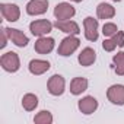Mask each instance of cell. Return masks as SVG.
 Masks as SVG:
<instances>
[{"label": "cell", "mask_w": 124, "mask_h": 124, "mask_svg": "<svg viewBox=\"0 0 124 124\" xmlns=\"http://www.w3.org/2000/svg\"><path fill=\"white\" fill-rule=\"evenodd\" d=\"M79 45H80V39L76 35H67L66 38L61 39L57 53L61 57H69L79 48Z\"/></svg>", "instance_id": "obj_1"}, {"label": "cell", "mask_w": 124, "mask_h": 124, "mask_svg": "<svg viewBox=\"0 0 124 124\" xmlns=\"http://www.w3.org/2000/svg\"><path fill=\"white\" fill-rule=\"evenodd\" d=\"M0 66L9 73H15L21 69V60L15 51H8L0 57Z\"/></svg>", "instance_id": "obj_2"}, {"label": "cell", "mask_w": 124, "mask_h": 124, "mask_svg": "<svg viewBox=\"0 0 124 124\" xmlns=\"http://www.w3.org/2000/svg\"><path fill=\"white\" fill-rule=\"evenodd\" d=\"M47 89L53 96H60L63 95L64 89H66V80L61 75H53L48 82H47Z\"/></svg>", "instance_id": "obj_3"}, {"label": "cell", "mask_w": 124, "mask_h": 124, "mask_svg": "<svg viewBox=\"0 0 124 124\" xmlns=\"http://www.w3.org/2000/svg\"><path fill=\"white\" fill-rule=\"evenodd\" d=\"M53 26L54 25L50 21H47V19H37V21H34V22L29 23V31H31L32 35H35V37L39 38V37L48 35L51 32Z\"/></svg>", "instance_id": "obj_4"}, {"label": "cell", "mask_w": 124, "mask_h": 124, "mask_svg": "<svg viewBox=\"0 0 124 124\" xmlns=\"http://www.w3.org/2000/svg\"><path fill=\"white\" fill-rule=\"evenodd\" d=\"M75 15H76V9L67 2H61L54 8V16L57 21H69Z\"/></svg>", "instance_id": "obj_5"}, {"label": "cell", "mask_w": 124, "mask_h": 124, "mask_svg": "<svg viewBox=\"0 0 124 124\" xmlns=\"http://www.w3.org/2000/svg\"><path fill=\"white\" fill-rule=\"evenodd\" d=\"M83 28H85V38L88 41H96L98 37H99V23H98V19H93L91 16L85 18L83 19Z\"/></svg>", "instance_id": "obj_6"}, {"label": "cell", "mask_w": 124, "mask_h": 124, "mask_svg": "<svg viewBox=\"0 0 124 124\" xmlns=\"http://www.w3.org/2000/svg\"><path fill=\"white\" fill-rule=\"evenodd\" d=\"M107 98L114 105H124V85H111L107 91Z\"/></svg>", "instance_id": "obj_7"}, {"label": "cell", "mask_w": 124, "mask_h": 124, "mask_svg": "<svg viewBox=\"0 0 124 124\" xmlns=\"http://www.w3.org/2000/svg\"><path fill=\"white\" fill-rule=\"evenodd\" d=\"M0 12H2V16L8 22H16L21 18L19 6L12 5V3H2V5H0Z\"/></svg>", "instance_id": "obj_8"}, {"label": "cell", "mask_w": 124, "mask_h": 124, "mask_svg": "<svg viewBox=\"0 0 124 124\" xmlns=\"http://www.w3.org/2000/svg\"><path fill=\"white\" fill-rule=\"evenodd\" d=\"M48 9V0H29L26 5V13L29 16L44 15Z\"/></svg>", "instance_id": "obj_9"}, {"label": "cell", "mask_w": 124, "mask_h": 124, "mask_svg": "<svg viewBox=\"0 0 124 124\" xmlns=\"http://www.w3.org/2000/svg\"><path fill=\"white\" fill-rule=\"evenodd\" d=\"M54 45H55L54 38L45 35V37H39V38L35 41L34 50H35L38 54H50V53L54 50Z\"/></svg>", "instance_id": "obj_10"}, {"label": "cell", "mask_w": 124, "mask_h": 124, "mask_svg": "<svg viewBox=\"0 0 124 124\" xmlns=\"http://www.w3.org/2000/svg\"><path fill=\"white\" fill-rule=\"evenodd\" d=\"M78 108H79V111L82 114L91 115V114H93L98 109V101L93 96H85V98H82L78 102Z\"/></svg>", "instance_id": "obj_11"}, {"label": "cell", "mask_w": 124, "mask_h": 124, "mask_svg": "<svg viewBox=\"0 0 124 124\" xmlns=\"http://www.w3.org/2000/svg\"><path fill=\"white\" fill-rule=\"evenodd\" d=\"M6 29V32H8V35H9V39L16 45V47H21V48H23V47H26L28 45V42H29V38L22 32V31H19V29H15V28H5Z\"/></svg>", "instance_id": "obj_12"}, {"label": "cell", "mask_w": 124, "mask_h": 124, "mask_svg": "<svg viewBox=\"0 0 124 124\" xmlns=\"http://www.w3.org/2000/svg\"><path fill=\"white\" fill-rule=\"evenodd\" d=\"M54 28H57L58 31L61 32H64L67 35H78L80 32V28L79 25L75 22V21H55L54 23Z\"/></svg>", "instance_id": "obj_13"}, {"label": "cell", "mask_w": 124, "mask_h": 124, "mask_svg": "<svg viewBox=\"0 0 124 124\" xmlns=\"http://www.w3.org/2000/svg\"><path fill=\"white\" fill-rule=\"evenodd\" d=\"M50 67H51V64L48 63V61H47V60H41V58H34V60H31V61H29V66H28L29 72H31L32 75H35V76L44 75L45 72L50 70Z\"/></svg>", "instance_id": "obj_14"}, {"label": "cell", "mask_w": 124, "mask_h": 124, "mask_svg": "<svg viewBox=\"0 0 124 124\" xmlns=\"http://www.w3.org/2000/svg\"><path fill=\"white\" fill-rule=\"evenodd\" d=\"M95 60H96V53L93 48L91 47H86L80 51L79 57H78V61H79V64L83 66V67H88V66H92L95 63Z\"/></svg>", "instance_id": "obj_15"}, {"label": "cell", "mask_w": 124, "mask_h": 124, "mask_svg": "<svg viewBox=\"0 0 124 124\" xmlns=\"http://www.w3.org/2000/svg\"><path fill=\"white\" fill-rule=\"evenodd\" d=\"M88 85H89L88 79L80 78V76L73 78L72 82H70V92H72L73 95H80L82 92H85V91L88 89Z\"/></svg>", "instance_id": "obj_16"}, {"label": "cell", "mask_w": 124, "mask_h": 124, "mask_svg": "<svg viewBox=\"0 0 124 124\" xmlns=\"http://www.w3.org/2000/svg\"><path fill=\"white\" fill-rule=\"evenodd\" d=\"M96 16L99 19H111L115 16V8L109 3H99L96 8Z\"/></svg>", "instance_id": "obj_17"}, {"label": "cell", "mask_w": 124, "mask_h": 124, "mask_svg": "<svg viewBox=\"0 0 124 124\" xmlns=\"http://www.w3.org/2000/svg\"><path fill=\"white\" fill-rule=\"evenodd\" d=\"M22 107L25 111H34L38 107V96L34 93H25L22 98Z\"/></svg>", "instance_id": "obj_18"}, {"label": "cell", "mask_w": 124, "mask_h": 124, "mask_svg": "<svg viewBox=\"0 0 124 124\" xmlns=\"http://www.w3.org/2000/svg\"><path fill=\"white\" fill-rule=\"evenodd\" d=\"M112 63H114V70L118 76H124V51H120L114 54L112 57Z\"/></svg>", "instance_id": "obj_19"}, {"label": "cell", "mask_w": 124, "mask_h": 124, "mask_svg": "<svg viewBox=\"0 0 124 124\" xmlns=\"http://www.w3.org/2000/svg\"><path fill=\"white\" fill-rule=\"evenodd\" d=\"M34 123L35 124H51L53 123V114L47 109H42L34 117Z\"/></svg>", "instance_id": "obj_20"}, {"label": "cell", "mask_w": 124, "mask_h": 124, "mask_svg": "<svg viewBox=\"0 0 124 124\" xmlns=\"http://www.w3.org/2000/svg\"><path fill=\"white\" fill-rule=\"evenodd\" d=\"M117 32H118V28H117L115 23H112V22H105V23H104V26H102V34H104V37L109 38V37H114Z\"/></svg>", "instance_id": "obj_21"}, {"label": "cell", "mask_w": 124, "mask_h": 124, "mask_svg": "<svg viewBox=\"0 0 124 124\" xmlns=\"http://www.w3.org/2000/svg\"><path fill=\"white\" fill-rule=\"evenodd\" d=\"M115 47H118V45H117V42L114 41V38H112V37L105 38V39H104V42H102V48H104L105 51H108V53H112V51L115 50Z\"/></svg>", "instance_id": "obj_22"}, {"label": "cell", "mask_w": 124, "mask_h": 124, "mask_svg": "<svg viewBox=\"0 0 124 124\" xmlns=\"http://www.w3.org/2000/svg\"><path fill=\"white\" fill-rule=\"evenodd\" d=\"M112 38H114V41L117 42L118 47H124V32L123 31H118Z\"/></svg>", "instance_id": "obj_23"}, {"label": "cell", "mask_w": 124, "mask_h": 124, "mask_svg": "<svg viewBox=\"0 0 124 124\" xmlns=\"http://www.w3.org/2000/svg\"><path fill=\"white\" fill-rule=\"evenodd\" d=\"M8 39H9V35H8V32H6V29L3 28V29H2V44H0V48H5V47L8 45Z\"/></svg>", "instance_id": "obj_24"}, {"label": "cell", "mask_w": 124, "mask_h": 124, "mask_svg": "<svg viewBox=\"0 0 124 124\" xmlns=\"http://www.w3.org/2000/svg\"><path fill=\"white\" fill-rule=\"evenodd\" d=\"M70 2H75V3H80V2H83V0H70Z\"/></svg>", "instance_id": "obj_25"}, {"label": "cell", "mask_w": 124, "mask_h": 124, "mask_svg": "<svg viewBox=\"0 0 124 124\" xmlns=\"http://www.w3.org/2000/svg\"><path fill=\"white\" fill-rule=\"evenodd\" d=\"M112 2H123V0H112Z\"/></svg>", "instance_id": "obj_26"}]
</instances>
